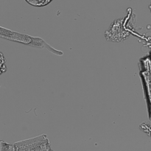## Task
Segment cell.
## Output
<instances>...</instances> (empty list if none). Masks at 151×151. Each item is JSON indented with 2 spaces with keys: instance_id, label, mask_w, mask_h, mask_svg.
I'll return each instance as SVG.
<instances>
[{
  "instance_id": "6da1fadb",
  "label": "cell",
  "mask_w": 151,
  "mask_h": 151,
  "mask_svg": "<svg viewBox=\"0 0 151 151\" xmlns=\"http://www.w3.org/2000/svg\"><path fill=\"white\" fill-rule=\"evenodd\" d=\"M28 3L34 6H44L49 4L52 0H26Z\"/></svg>"
},
{
  "instance_id": "7a4b0ae2",
  "label": "cell",
  "mask_w": 151,
  "mask_h": 151,
  "mask_svg": "<svg viewBox=\"0 0 151 151\" xmlns=\"http://www.w3.org/2000/svg\"><path fill=\"white\" fill-rule=\"evenodd\" d=\"M5 70V66H4V60L2 55L0 53V74Z\"/></svg>"
}]
</instances>
